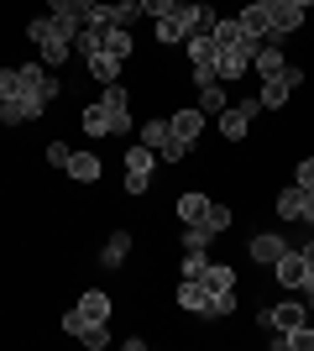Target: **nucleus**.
Listing matches in <instances>:
<instances>
[{
  "label": "nucleus",
  "instance_id": "obj_24",
  "mask_svg": "<svg viewBox=\"0 0 314 351\" xmlns=\"http://www.w3.org/2000/svg\"><path fill=\"white\" fill-rule=\"evenodd\" d=\"M105 11H110V27H131L136 16H147L142 0H105Z\"/></svg>",
  "mask_w": 314,
  "mask_h": 351
},
{
  "label": "nucleus",
  "instance_id": "obj_30",
  "mask_svg": "<svg viewBox=\"0 0 314 351\" xmlns=\"http://www.w3.org/2000/svg\"><path fill=\"white\" fill-rule=\"evenodd\" d=\"M189 152H194V142H183L179 132H173V136H168L163 147H157V158H163V162H183V158H189Z\"/></svg>",
  "mask_w": 314,
  "mask_h": 351
},
{
  "label": "nucleus",
  "instance_id": "obj_35",
  "mask_svg": "<svg viewBox=\"0 0 314 351\" xmlns=\"http://www.w3.org/2000/svg\"><path fill=\"white\" fill-rule=\"evenodd\" d=\"M173 43H183V32H179L173 16H163V21H157V47H173Z\"/></svg>",
  "mask_w": 314,
  "mask_h": 351
},
{
  "label": "nucleus",
  "instance_id": "obj_26",
  "mask_svg": "<svg viewBox=\"0 0 314 351\" xmlns=\"http://www.w3.org/2000/svg\"><path fill=\"white\" fill-rule=\"evenodd\" d=\"M199 283H205L209 293H225V289H236V273H231L225 263H209V267H205V278H199Z\"/></svg>",
  "mask_w": 314,
  "mask_h": 351
},
{
  "label": "nucleus",
  "instance_id": "obj_36",
  "mask_svg": "<svg viewBox=\"0 0 314 351\" xmlns=\"http://www.w3.org/2000/svg\"><path fill=\"white\" fill-rule=\"evenodd\" d=\"M288 351H314V325H299V330H288Z\"/></svg>",
  "mask_w": 314,
  "mask_h": 351
},
{
  "label": "nucleus",
  "instance_id": "obj_11",
  "mask_svg": "<svg viewBox=\"0 0 314 351\" xmlns=\"http://www.w3.org/2000/svg\"><path fill=\"white\" fill-rule=\"evenodd\" d=\"M100 100H105V110H110V121H116V136L131 132V95H126V84H120V79H116V84H105Z\"/></svg>",
  "mask_w": 314,
  "mask_h": 351
},
{
  "label": "nucleus",
  "instance_id": "obj_28",
  "mask_svg": "<svg viewBox=\"0 0 314 351\" xmlns=\"http://www.w3.org/2000/svg\"><path fill=\"white\" fill-rule=\"evenodd\" d=\"M225 84H199V110H205V116H220L225 110Z\"/></svg>",
  "mask_w": 314,
  "mask_h": 351
},
{
  "label": "nucleus",
  "instance_id": "obj_22",
  "mask_svg": "<svg viewBox=\"0 0 314 351\" xmlns=\"http://www.w3.org/2000/svg\"><path fill=\"white\" fill-rule=\"evenodd\" d=\"M84 63H90V73L100 79V84H116V79H120V58H110L105 47H100V53H90Z\"/></svg>",
  "mask_w": 314,
  "mask_h": 351
},
{
  "label": "nucleus",
  "instance_id": "obj_39",
  "mask_svg": "<svg viewBox=\"0 0 314 351\" xmlns=\"http://www.w3.org/2000/svg\"><path fill=\"white\" fill-rule=\"evenodd\" d=\"M74 47L84 53V58H90V53H100V27H84V32L74 37Z\"/></svg>",
  "mask_w": 314,
  "mask_h": 351
},
{
  "label": "nucleus",
  "instance_id": "obj_46",
  "mask_svg": "<svg viewBox=\"0 0 314 351\" xmlns=\"http://www.w3.org/2000/svg\"><path fill=\"white\" fill-rule=\"evenodd\" d=\"M84 5H105V0H84Z\"/></svg>",
  "mask_w": 314,
  "mask_h": 351
},
{
  "label": "nucleus",
  "instance_id": "obj_44",
  "mask_svg": "<svg viewBox=\"0 0 314 351\" xmlns=\"http://www.w3.org/2000/svg\"><path fill=\"white\" fill-rule=\"evenodd\" d=\"M293 184H299V189H314V158L299 162V178H293Z\"/></svg>",
  "mask_w": 314,
  "mask_h": 351
},
{
  "label": "nucleus",
  "instance_id": "obj_29",
  "mask_svg": "<svg viewBox=\"0 0 314 351\" xmlns=\"http://www.w3.org/2000/svg\"><path fill=\"white\" fill-rule=\"evenodd\" d=\"M168 136H173V121H157V116H152L147 126H142V147H152V152H157Z\"/></svg>",
  "mask_w": 314,
  "mask_h": 351
},
{
  "label": "nucleus",
  "instance_id": "obj_42",
  "mask_svg": "<svg viewBox=\"0 0 314 351\" xmlns=\"http://www.w3.org/2000/svg\"><path fill=\"white\" fill-rule=\"evenodd\" d=\"M79 341H84L90 351H100V346H110V330H105V325H90V330H84Z\"/></svg>",
  "mask_w": 314,
  "mask_h": 351
},
{
  "label": "nucleus",
  "instance_id": "obj_2",
  "mask_svg": "<svg viewBox=\"0 0 314 351\" xmlns=\"http://www.w3.org/2000/svg\"><path fill=\"white\" fill-rule=\"evenodd\" d=\"M252 58H257V43H252V37H241V43L220 47V53H215V73H220V84L241 79V73L252 69Z\"/></svg>",
  "mask_w": 314,
  "mask_h": 351
},
{
  "label": "nucleus",
  "instance_id": "obj_18",
  "mask_svg": "<svg viewBox=\"0 0 314 351\" xmlns=\"http://www.w3.org/2000/svg\"><path fill=\"white\" fill-rule=\"evenodd\" d=\"M100 47L110 53V58L126 63V58H131V47H136V37H131L126 27H105V32H100Z\"/></svg>",
  "mask_w": 314,
  "mask_h": 351
},
{
  "label": "nucleus",
  "instance_id": "obj_9",
  "mask_svg": "<svg viewBox=\"0 0 314 351\" xmlns=\"http://www.w3.org/2000/svg\"><path fill=\"white\" fill-rule=\"evenodd\" d=\"M272 278H278V289H304V278H309V263H304L299 247H288L278 263H272Z\"/></svg>",
  "mask_w": 314,
  "mask_h": 351
},
{
  "label": "nucleus",
  "instance_id": "obj_10",
  "mask_svg": "<svg viewBox=\"0 0 314 351\" xmlns=\"http://www.w3.org/2000/svg\"><path fill=\"white\" fill-rule=\"evenodd\" d=\"M236 21H241V32H246L252 43H272V16H267V5H257V0H246Z\"/></svg>",
  "mask_w": 314,
  "mask_h": 351
},
{
  "label": "nucleus",
  "instance_id": "obj_33",
  "mask_svg": "<svg viewBox=\"0 0 314 351\" xmlns=\"http://www.w3.org/2000/svg\"><path fill=\"white\" fill-rule=\"evenodd\" d=\"M209 241H215V236H209L205 226H183V252H209Z\"/></svg>",
  "mask_w": 314,
  "mask_h": 351
},
{
  "label": "nucleus",
  "instance_id": "obj_3",
  "mask_svg": "<svg viewBox=\"0 0 314 351\" xmlns=\"http://www.w3.org/2000/svg\"><path fill=\"white\" fill-rule=\"evenodd\" d=\"M293 84H304V69H293L288 63L283 73H272V79H262V89H257V100H262V110H283L288 95H293Z\"/></svg>",
  "mask_w": 314,
  "mask_h": 351
},
{
  "label": "nucleus",
  "instance_id": "obj_23",
  "mask_svg": "<svg viewBox=\"0 0 314 351\" xmlns=\"http://www.w3.org/2000/svg\"><path fill=\"white\" fill-rule=\"evenodd\" d=\"M173 132H179L183 142H199V132H205V110H194V105L179 110V116H173Z\"/></svg>",
  "mask_w": 314,
  "mask_h": 351
},
{
  "label": "nucleus",
  "instance_id": "obj_43",
  "mask_svg": "<svg viewBox=\"0 0 314 351\" xmlns=\"http://www.w3.org/2000/svg\"><path fill=\"white\" fill-rule=\"evenodd\" d=\"M63 330H68V336H84L90 325H84V315H79V309H68V315H63Z\"/></svg>",
  "mask_w": 314,
  "mask_h": 351
},
{
  "label": "nucleus",
  "instance_id": "obj_37",
  "mask_svg": "<svg viewBox=\"0 0 314 351\" xmlns=\"http://www.w3.org/2000/svg\"><path fill=\"white\" fill-rule=\"evenodd\" d=\"M205 267H209V252H189L183 257V278H205Z\"/></svg>",
  "mask_w": 314,
  "mask_h": 351
},
{
  "label": "nucleus",
  "instance_id": "obj_15",
  "mask_svg": "<svg viewBox=\"0 0 314 351\" xmlns=\"http://www.w3.org/2000/svg\"><path fill=\"white\" fill-rule=\"evenodd\" d=\"M288 252V241L283 236H272V231H262V236H252V263H262V267H272L278 257Z\"/></svg>",
  "mask_w": 314,
  "mask_h": 351
},
{
  "label": "nucleus",
  "instance_id": "obj_25",
  "mask_svg": "<svg viewBox=\"0 0 314 351\" xmlns=\"http://www.w3.org/2000/svg\"><path fill=\"white\" fill-rule=\"evenodd\" d=\"M126 252H131V231H116L110 241H105L100 263H105V267H120V263H126Z\"/></svg>",
  "mask_w": 314,
  "mask_h": 351
},
{
  "label": "nucleus",
  "instance_id": "obj_19",
  "mask_svg": "<svg viewBox=\"0 0 314 351\" xmlns=\"http://www.w3.org/2000/svg\"><path fill=\"white\" fill-rule=\"evenodd\" d=\"M267 320H272V330H283V336H288V330H299V325H304V304H299V299H283L278 309H267Z\"/></svg>",
  "mask_w": 314,
  "mask_h": 351
},
{
  "label": "nucleus",
  "instance_id": "obj_41",
  "mask_svg": "<svg viewBox=\"0 0 314 351\" xmlns=\"http://www.w3.org/2000/svg\"><path fill=\"white\" fill-rule=\"evenodd\" d=\"M68 158H74L68 142H47V162H53V168H68Z\"/></svg>",
  "mask_w": 314,
  "mask_h": 351
},
{
  "label": "nucleus",
  "instance_id": "obj_17",
  "mask_svg": "<svg viewBox=\"0 0 314 351\" xmlns=\"http://www.w3.org/2000/svg\"><path fill=\"white\" fill-rule=\"evenodd\" d=\"M179 304L189 309V315H209V289L199 278H183L179 283Z\"/></svg>",
  "mask_w": 314,
  "mask_h": 351
},
{
  "label": "nucleus",
  "instance_id": "obj_31",
  "mask_svg": "<svg viewBox=\"0 0 314 351\" xmlns=\"http://www.w3.org/2000/svg\"><path fill=\"white\" fill-rule=\"evenodd\" d=\"M199 226H205L209 236H220V231H231V210H225V205H209V210H205V220H199Z\"/></svg>",
  "mask_w": 314,
  "mask_h": 351
},
{
  "label": "nucleus",
  "instance_id": "obj_7",
  "mask_svg": "<svg viewBox=\"0 0 314 351\" xmlns=\"http://www.w3.org/2000/svg\"><path fill=\"white\" fill-rule=\"evenodd\" d=\"M173 21H179V32H183V37H194V32H215V21H220V16L209 11L205 0H179Z\"/></svg>",
  "mask_w": 314,
  "mask_h": 351
},
{
  "label": "nucleus",
  "instance_id": "obj_27",
  "mask_svg": "<svg viewBox=\"0 0 314 351\" xmlns=\"http://www.w3.org/2000/svg\"><path fill=\"white\" fill-rule=\"evenodd\" d=\"M205 210H209L205 194H179V220H183V226H199V220H205Z\"/></svg>",
  "mask_w": 314,
  "mask_h": 351
},
{
  "label": "nucleus",
  "instance_id": "obj_40",
  "mask_svg": "<svg viewBox=\"0 0 314 351\" xmlns=\"http://www.w3.org/2000/svg\"><path fill=\"white\" fill-rule=\"evenodd\" d=\"M142 11H147L152 21H163V16H173V11H179V0H142Z\"/></svg>",
  "mask_w": 314,
  "mask_h": 351
},
{
  "label": "nucleus",
  "instance_id": "obj_32",
  "mask_svg": "<svg viewBox=\"0 0 314 351\" xmlns=\"http://www.w3.org/2000/svg\"><path fill=\"white\" fill-rule=\"evenodd\" d=\"M209 37H215V47H231V43H241L246 32H241V21H215V32H209Z\"/></svg>",
  "mask_w": 314,
  "mask_h": 351
},
{
  "label": "nucleus",
  "instance_id": "obj_5",
  "mask_svg": "<svg viewBox=\"0 0 314 351\" xmlns=\"http://www.w3.org/2000/svg\"><path fill=\"white\" fill-rule=\"evenodd\" d=\"M42 110H47L42 95L21 89V95H11V100H0V126H27V121H37Z\"/></svg>",
  "mask_w": 314,
  "mask_h": 351
},
{
  "label": "nucleus",
  "instance_id": "obj_6",
  "mask_svg": "<svg viewBox=\"0 0 314 351\" xmlns=\"http://www.w3.org/2000/svg\"><path fill=\"white\" fill-rule=\"evenodd\" d=\"M257 110H262V100L225 105L220 116H215V121H220V136H225V142H241V136H246V126H252V116H257Z\"/></svg>",
  "mask_w": 314,
  "mask_h": 351
},
{
  "label": "nucleus",
  "instance_id": "obj_21",
  "mask_svg": "<svg viewBox=\"0 0 314 351\" xmlns=\"http://www.w3.org/2000/svg\"><path fill=\"white\" fill-rule=\"evenodd\" d=\"M100 168H105V162L94 158V152H74V158H68V168H63V173H74L79 184H94V178H100Z\"/></svg>",
  "mask_w": 314,
  "mask_h": 351
},
{
  "label": "nucleus",
  "instance_id": "obj_1",
  "mask_svg": "<svg viewBox=\"0 0 314 351\" xmlns=\"http://www.w3.org/2000/svg\"><path fill=\"white\" fill-rule=\"evenodd\" d=\"M27 37L37 43V58H42L47 69H63V63H68V53H74V43L58 32V21H53V16H31V21H27Z\"/></svg>",
  "mask_w": 314,
  "mask_h": 351
},
{
  "label": "nucleus",
  "instance_id": "obj_47",
  "mask_svg": "<svg viewBox=\"0 0 314 351\" xmlns=\"http://www.w3.org/2000/svg\"><path fill=\"white\" fill-rule=\"evenodd\" d=\"M257 5H272V0H257Z\"/></svg>",
  "mask_w": 314,
  "mask_h": 351
},
{
  "label": "nucleus",
  "instance_id": "obj_12",
  "mask_svg": "<svg viewBox=\"0 0 314 351\" xmlns=\"http://www.w3.org/2000/svg\"><path fill=\"white\" fill-rule=\"evenodd\" d=\"M267 16H272V43H283V32L304 27V5H293V0H272Z\"/></svg>",
  "mask_w": 314,
  "mask_h": 351
},
{
  "label": "nucleus",
  "instance_id": "obj_13",
  "mask_svg": "<svg viewBox=\"0 0 314 351\" xmlns=\"http://www.w3.org/2000/svg\"><path fill=\"white\" fill-rule=\"evenodd\" d=\"M74 309L84 315V325H105V320H110V293H100V289H84Z\"/></svg>",
  "mask_w": 314,
  "mask_h": 351
},
{
  "label": "nucleus",
  "instance_id": "obj_4",
  "mask_svg": "<svg viewBox=\"0 0 314 351\" xmlns=\"http://www.w3.org/2000/svg\"><path fill=\"white\" fill-rule=\"evenodd\" d=\"M152 162H157L152 147H131V152H126V194H131V199H142V194L152 189Z\"/></svg>",
  "mask_w": 314,
  "mask_h": 351
},
{
  "label": "nucleus",
  "instance_id": "obj_14",
  "mask_svg": "<svg viewBox=\"0 0 314 351\" xmlns=\"http://www.w3.org/2000/svg\"><path fill=\"white\" fill-rule=\"evenodd\" d=\"M309 199H314V189H299V184L278 194V215H283V226H288V220H304V215H309Z\"/></svg>",
  "mask_w": 314,
  "mask_h": 351
},
{
  "label": "nucleus",
  "instance_id": "obj_45",
  "mask_svg": "<svg viewBox=\"0 0 314 351\" xmlns=\"http://www.w3.org/2000/svg\"><path fill=\"white\" fill-rule=\"evenodd\" d=\"M293 5H304V11H309V5H314V0H293Z\"/></svg>",
  "mask_w": 314,
  "mask_h": 351
},
{
  "label": "nucleus",
  "instance_id": "obj_20",
  "mask_svg": "<svg viewBox=\"0 0 314 351\" xmlns=\"http://www.w3.org/2000/svg\"><path fill=\"white\" fill-rule=\"evenodd\" d=\"M252 69L262 73V79L283 73V69H288V63H283V47H278V43H257V58H252Z\"/></svg>",
  "mask_w": 314,
  "mask_h": 351
},
{
  "label": "nucleus",
  "instance_id": "obj_34",
  "mask_svg": "<svg viewBox=\"0 0 314 351\" xmlns=\"http://www.w3.org/2000/svg\"><path fill=\"white\" fill-rule=\"evenodd\" d=\"M209 315H215V320H220V315H236V289L209 293Z\"/></svg>",
  "mask_w": 314,
  "mask_h": 351
},
{
  "label": "nucleus",
  "instance_id": "obj_16",
  "mask_svg": "<svg viewBox=\"0 0 314 351\" xmlns=\"http://www.w3.org/2000/svg\"><path fill=\"white\" fill-rule=\"evenodd\" d=\"M79 126L90 136H116V121H110V110H105V100H94V105H84V116H79Z\"/></svg>",
  "mask_w": 314,
  "mask_h": 351
},
{
  "label": "nucleus",
  "instance_id": "obj_8",
  "mask_svg": "<svg viewBox=\"0 0 314 351\" xmlns=\"http://www.w3.org/2000/svg\"><path fill=\"white\" fill-rule=\"evenodd\" d=\"M21 89H31V95H42V100L53 105L63 84H58V73H53L42 58H37V63H21Z\"/></svg>",
  "mask_w": 314,
  "mask_h": 351
},
{
  "label": "nucleus",
  "instance_id": "obj_38",
  "mask_svg": "<svg viewBox=\"0 0 314 351\" xmlns=\"http://www.w3.org/2000/svg\"><path fill=\"white\" fill-rule=\"evenodd\" d=\"M21 95V69H0V100Z\"/></svg>",
  "mask_w": 314,
  "mask_h": 351
}]
</instances>
